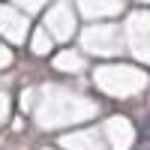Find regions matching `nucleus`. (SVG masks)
Listing matches in <instances>:
<instances>
[{
  "instance_id": "1",
  "label": "nucleus",
  "mask_w": 150,
  "mask_h": 150,
  "mask_svg": "<svg viewBox=\"0 0 150 150\" xmlns=\"http://www.w3.org/2000/svg\"><path fill=\"white\" fill-rule=\"evenodd\" d=\"M144 129H147V132H150V117H147V123H144Z\"/></svg>"
}]
</instances>
